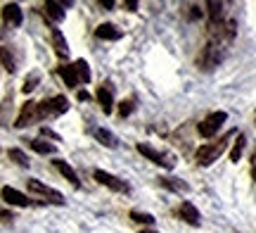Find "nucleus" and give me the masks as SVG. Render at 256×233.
<instances>
[{
  "instance_id": "1",
  "label": "nucleus",
  "mask_w": 256,
  "mask_h": 233,
  "mask_svg": "<svg viewBox=\"0 0 256 233\" xmlns=\"http://www.w3.org/2000/svg\"><path fill=\"white\" fill-rule=\"evenodd\" d=\"M223 57H226V46L209 41V43L204 46V50H202V55H200V67L204 69V72H211V69H216V67L223 62Z\"/></svg>"
},
{
  "instance_id": "2",
  "label": "nucleus",
  "mask_w": 256,
  "mask_h": 233,
  "mask_svg": "<svg viewBox=\"0 0 256 233\" xmlns=\"http://www.w3.org/2000/svg\"><path fill=\"white\" fill-rule=\"evenodd\" d=\"M230 136H232V133H226V136H223L218 143H209V145H202V148L197 150V164H202V167H209V164H214V162L220 157V152L226 150V145H228Z\"/></svg>"
},
{
  "instance_id": "3",
  "label": "nucleus",
  "mask_w": 256,
  "mask_h": 233,
  "mask_svg": "<svg viewBox=\"0 0 256 233\" xmlns=\"http://www.w3.org/2000/svg\"><path fill=\"white\" fill-rule=\"evenodd\" d=\"M66 110H69V100L64 95H55V98H48L43 103H38V119L57 117V114H64Z\"/></svg>"
},
{
  "instance_id": "4",
  "label": "nucleus",
  "mask_w": 256,
  "mask_h": 233,
  "mask_svg": "<svg viewBox=\"0 0 256 233\" xmlns=\"http://www.w3.org/2000/svg\"><path fill=\"white\" fill-rule=\"evenodd\" d=\"M138 152L147 157L150 162H154L159 167H166V169H174L176 167V157L174 155H168V152H162V150L152 148V145H147V143H138Z\"/></svg>"
},
{
  "instance_id": "5",
  "label": "nucleus",
  "mask_w": 256,
  "mask_h": 233,
  "mask_svg": "<svg viewBox=\"0 0 256 233\" xmlns=\"http://www.w3.org/2000/svg\"><path fill=\"white\" fill-rule=\"evenodd\" d=\"M26 186H28V190H31V193H36V195L48 197V202H55V205H64V202H66L62 193H57V190H52L50 186H46V183H40L38 178H28V181H26Z\"/></svg>"
},
{
  "instance_id": "6",
  "label": "nucleus",
  "mask_w": 256,
  "mask_h": 233,
  "mask_svg": "<svg viewBox=\"0 0 256 233\" xmlns=\"http://www.w3.org/2000/svg\"><path fill=\"white\" fill-rule=\"evenodd\" d=\"M226 119H228V114L220 112V110H218V112H211L209 117H206V119L200 124V133L204 136V138L216 136V133H218V129L223 126V124H226Z\"/></svg>"
},
{
  "instance_id": "7",
  "label": "nucleus",
  "mask_w": 256,
  "mask_h": 233,
  "mask_svg": "<svg viewBox=\"0 0 256 233\" xmlns=\"http://www.w3.org/2000/svg\"><path fill=\"white\" fill-rule=\"evenodd\" d=\"M92 178H95L98 183H102V186L116 190V193H128V190H130V186H128L126 181H121L119 176H114V174H110V171H102V169H95Z\"/></svg>"
},
{
  "instance_id": "8",
  "label": "nucleus",
  "mask_w": 256,
  "mask_h": 233,
  "mask_svg": "<svg viewBox=\"0 0 256 233\" xmlns=\"http://www.w3.org/2000/svg\"><path fill=\"white\" fill-rule=\"evenodd\" d=\"M34 119H38V103L28 100V103H24V107H22V114L17 117L14 126H17V129H24V126H28Z\"/></svg>"
},
{
  "instance_id": "9",
  "label": "nucleus",
  "mask_w": 256,
  "mask_h": 233,
  "mask_svg": "<svg viewBox=\"0 0 256 233\" xmlns=\"http://www.w3.org/2000/svg\"><path fill=\"white\" fill-rule=\"evenodd\" d=\"M0 195H2V200L10 202V205H17V207H28L31 205V200H28L24 193H19V190H14V188H10V186L2 188V190H0Z\"/></svg>"
},
{
  "instance_id": "10",
  "label": "nucleus",
  "mask_w": 256,
  "mask_h": 233,
  "mask_svg": "<svg viewBox=\"0 0 256 233\" xmlns=\"http://www.w3.org/2000/svg\"><path fill=\"white\" fill-rule=\"evenodd\" d=\"M50 38H52V48H55L57 57H60V60H66V57H69V46H66V38H64V34L60 31V29H52Z\"/></svg>"
},
{
  "instance_id": "11",
  "label": "nucleus",
  "mask_w": 256,
  "mask_h": 233,
  "mask_svg": "<svg viewBox=\"0 0 256 233\" xmlns=\"http://www.w3.org/2000/svg\"><path fill=\"white\" fill-rule=\"evenodd\" d=\"M2 19H5V24H10V27H19L22 24V8H19L17 3H8L2 8Z\"/></svg>"
},
{
  "instance_id": "12",
  "label": "nucleus",
  "mask_w": 256,
  "mask_h": 233,
  "mask_svg": "<svg viewBox=\"0 0 256 233\" xmlns=\"http://www.w3.org/2000/svg\"><path fill=\"white\" fill-rule=\"evenodd\" d=\"M92 136H95V140H98V143H102L104 148H112V150L119 148V138H116L112 131L100 129V126H98V129H92Z\"/></svg>"
},
{
  "instance_id": "13",
  "label": "nucleus",
  "mask_w": 256,
  "mask_h": 233,
  "mask_svg": "<svg viewBox=\"0 0 256 233\" xmlns=\"http://www.w3.org/2000/svg\"><path fill=\"white\" fill-rule=\"evenodd\" d=\"M52 164H55L57 171H60V174H62V176L66 178V181H69V183H72L74 188L81 186V181H78V174H76V171H74V169L69 167V164H66L64 159H52Z\"/></svg>"
},
{
  "instance_id": "14",
  "label": "nucleus",
  "mask_w": 256,
  "mask_h": 233,
  "mask_svg": "<svg viewBox=\"0 0 256 233\" xmlns=\"http://www.w3.org/2000/svg\"><path fill=\"white\" fill-rule=\"evenodd\" d=\"M95 36L100 38V41H119L124 34H121V29H116L114 24H100V27L95 29Z\"/></svg>"
},
{
  "instance_id": "15",
  "label": "nucleus",
  "mask_w": 256,
  "mask_h": 233,
  "mask_svg": "<svg viewBox=\"0 0 256 233\" xmlns=\"http://www.w3.org/2000/svg\"><path fill=\"white\" fill-rule=\"evenodd\" d=\"M180 216H183V221H188V224H192V226L202 224V216L192 202H183V205H180Z\"/></svg>"
},
{
  "instance_id": "16",
  "label": "nucleus",
  "mask_w": 256,
  "mask_h": 233,
  "mask_svg": "<svg viewBox=\"0 0 256 233\" xmlns=\"http://www.w3.org/2000/svg\"><path fill=\"white\" fill-rule=\"evenodd\" d=\"M98 100H100L102 110H104L107 114L114 110V95H112L110 84H104V86H100V88H98Z\"/></svg>"
},
{
  "instance_id": "17",
  "label": "nucleus",
  "mask_w": 256,
  "mask_h": 233,
  "mask_svg": "<svg viewBox=\"0 0 256 233\" xmlns=\"http://www.w3.org/2000/svg\"><path fill=\"white\" fill-rule=\"evenodd\" d=\"M159 186L168 188V190H174V193H188V190H190V186H188L185 181L174 178V176H162V178H159Z\"/></svg>"
},
{
  "instance_id": "18",
  "label": "nucleus",
  "mask_w": 256,
  "mask_h": 233,
  "mask_svg": "<svg viewBox=\"0 0 256 233\" xmlns=\"http://www.w3.org/2000/svg\"><path fill=\"white\" fill-rule=\"evenodd\" d=\"M57 72H60L62 81L69 86V88H76V86L81 84V81H78V74H76V69H74V65H64V67H60Z\"/></svg>"
},
{
  "instance_id": "19",
  "label": "nucleus",
  "mask_w": 256,
  "mask_h": 233,
  "mask_svg": "<svg viewBox=\"0 0 256 233\" xmlns=\"http://www.w3.org/2000/svg\"><path fill=\"white\" fill-rule=\"evenodd\" d=\"M74 69H76L81 84H90V67H88L86 60H76V62H74Z\"/></svg>"
},
{
  "instance_id": "20",
  "label": "nucleus",
  "mask_w": 256,
  "mask_h": 233,
  "mask_svg": "<svg viewBox=\"0 0 256 233\" xmlns=\"http://www.w3.org/2000/svg\"><path fill=\"white\" fill-rule=\"evenodd\" d=\"M46 12H48V17L55 19V22H62L64 19V8L60 3H55V0H48L46 3Z\"/></svg>"
},
{
  "instance_id": "21",
  "label": "nucleus",
  "mask_w": 256,
  "mask_h": 233,
  "mask_svg": "<svg viewBox=\"0 0 256 233\" xmlns=\"http://www.w3.org/2000/svg\"><path fill=\"white\" fill-rule=\"evenodd\" d=\"M28 145L36 150L38 155H52V152H55V145H52V143H46V140H40V138L28 140Z\"/></svg>"
},
{
  "instance_id": "22",
  "label": "nucleus",
  "mask_w": 256,
  "mask_h": 233,
  "mask_svg": "<svg viewBox=\"0 0 256 233\" xmlns=\"http://www.w3.org/2000/svg\"><path fill=\"white\" fill-rule=\"evenodd\" d=\"M244 143H247V138L240 133L238 138H235V143H232V150H230V162H240V157H242V150H244Z\"/></svg>"
},
{
  "instance_id": "23",
  "label": "nucleus",
  "mask_w": 256,
  "mask_h": 233,
  "mask_svg": "<svg viewBox=\"0 0 256 233\" xmlns=\"http://www.w3.org/2000/svg\"><path fill=\"white\" fill-rule=\"evenodd\" d=\"M206 12H209L211 22H223V3H206Z\"/></svg>"
},
{
  "instance_id": "24",
  "label": "nucleus",
  "mask_w": 256,
  "mask_h": 233,
  "mask_svg": "<svg viewBox=\"0 0 256 233\" xmlns=\"http://www.w3.org/2000/svg\"><path fill=\"white\" fill-rule=\"evenodd\" d=\"M0 62H2V67L8 69L10 74L17 69V67H14V57H12V53H10L8 48H2V46H0Z\"/></svg>"
},
{
  "instance_id": "25",
  "label": "nucleus",
  "mask_w": 256,
  "mask_h": 233,
  "mask_svg": "<svg viewBox=\"0 0 256 233\" xmlns=\"http://www.w3.org/2000/svg\"><path fill=\"white\" fill-rule=\"evenodd\" d=\"M10 159H12V162H17L19 167H28V157L19 148H12V150H10Z\"/></svg>"
},
{
  "instance_id": "26",
  "label": "nucleus",
  "mask_w": 256,
  "mask_h": 233,
  "mask_svg": "<svg viewBox=\"0 0 256 233\" xmlns=\"http://www.w3.org/2000/svg\"><path fill=\"white\" fill-rule=\"evenodd\" d=\"M130 219H133V221H138V224H147V226L154 224V216H152V214H145V212H136V209L130 212Z\"/></svg>"
},
{
  "instance_id": "27",
  "label": "nucleus",
  "mask_w": 256,
  "mask_h": 233,
  "mask_svg": "<svg viewBox=\"0 0 256 233\" xmlns=\"http://www.w3.org/2000/svg\"><path fill=\"white\" fill-rule=\"evenodd\" d=\"M38 81H40V76H38V74H31V76L26 79V81H24L22 91H24V93H31V91H34V88L38 86Z\"/></svg>"
},
{
  "instance_id": "28",
  "label": "nucleus",
  "mask_w": 256,
  "mask_h": 233,
  "mask_svg": "<svg viewBox=\"0 0 256 233\" xmlns=\"http://www.w3.org/2000/svg\"><path fill=\"white\" fill-rule=\"evenodd\" d=\"M133 110H136V103H133V100H124V103H119V114L121 117H128Z\"/></svg>"
},
{
  "instance_id": "29",
  "label": "nucleus",
  "mask_w": 256,
  "mask_h": 233,
  "mask_svg": "<svg viewBox=\"0 0 256 233\" xmlns=\"http://www.w3.org/2000/svg\"><path fill=\"white\" fill-rule=\"evenodd\" d=\"M40 133H43V136H48V138H55V140H60V136H57L55 131H50V129H48V126H43V129H40Z\"/></svg>"
},
{
  "instance_id": "30",
  "label": "nucleus",
  "mask_w": 256,
  "mask_h": 233,
  "mask_svg": "<svg viewBox=\"0 0 256 233\" xmlns=\"http://www.w3.org/2000/svg\"><path fill=\"white\" fill-rule=\"evenodd\" d=\"M202 17V10L197 8V5H192L190 8V19H200Z\"/></svg>"
},
{
  "instance_id": "31",
  "label": "nucleus",
  "mask_w": 256,
  "mask_h": 233,
  "mask_svg": "<svg viewBox=\"0 0 256 233\" xmlns=\"http://www.w3.org/2000/svg\"><path fill=\"white\" fill-rule=\"evenodd\" d=\"M0 219H2V221H10V219H14V216L10 214V212H5V209H0Z\"/></svg>"
},
{
  "instance_id": "32",
  "label": "nucleus",
  "mask_w": 256,
  "mask_h": 233,
  "mask_svg": "<svg viewBox=\"0 0 256 233\" xmlns=\"http://www.w3.org/2000/svg\"><path fill=\"white\" fill-rule=\"evenodd\" d=\"M100 5L102 8H107V10H112L114 8V0H100Z\"/></svg>"
},
{
  "instance_id": "33",
  "label": "nucleus",
  "mask_w": 256,
  "mask_h": 233,
  "mask_svg": "<svg viewBox=\"0 0 256 233\" xmlns=\"http://www.w3.org/2000/svg\"><path fill=\"white\" fill-rule=\"evenodd\" d=\"M136 8H138V3H136V0H130V3L126 0V10H130V12H133Z\"/></svg>"
},
{
  "instance_id": "34",
  "label": "nucleus",
  "mask_w": 256,
  "mask_h": 233,
  "mask_svg": "<svg viewBox=\"0 0 256 233\" xmlns=\"http://www.w3.org/2000/svg\"><path fill=\"white\" fill-rule=\"evenodd\" d=\"M252 176L256 178V152H254V157H252Z\"/></svg>"
},
{
  "instance_id": "35",
  "label": "nucleus",
  "mask_w": 256,
  "mask_h": 233,
  "mask_svg": "<svg viewBox=\"0 0 256 233\" xmlns=\"http://www.w3.org/2000/svg\"><path fill=\"white\" fill-rule=\"evenodd\" d=\"M88 98H90V95L86 93V91H78V100H88Z\"/></svg>"
},
{
  "instance_id": "36",
  "label": "nucleus",
  "mask_w": 256,
  "mask_h": 233,
  "mask_svg": "<svg viewBox=\"0 0 256 233\" xmlns=\"http://www.w3.org/2000/svg\"><path fill=\"white\" fill-rule=\"evenodd\" d=\"M140 233H156V231H140Z\"/></svg>"
}]
</instances>
